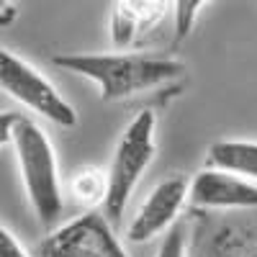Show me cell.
Wrapping results in <instances>:
<instances>
[{"mask_svg": "<svg viewBox=\"0 0 257 257\" xmlns=\"http://www.w3.org/2000/svg\"><path fill=\"white\" fill-rule=\"evenodd\" d=\"M196 219L188 226V257H254L257 231L252 226L216 221L211 213L193 211Z\"/></svg>", "mask_w": 257, "mask_h": 257, "instance_id": "52a82bcc", "label": "cell"}, {"mask_svg": "<svg viewBox=\"0 0 257 257\" xmlns=\"http://www.w3.org/2000/svg\"><path fill=\"white\" fill-rule=\"evenodd\" d=\"M36 257H128L116 229L100 211H85L57 226L39 244Z\"/></svg>", "mask_w": 257, "mask_h": 257, "instance_id": "5b68a950", "label": "cell"}, {"mask_svg": "<svg viewBox=\"0 0 257 257\" xmlns=\"http://www.w3.org/2000/svg\"><path fill=\"white\" fill-rule=\"evenodd\" d=\"M201 8H203L201 0H180V3H173V44L175 47L183 44L190 36Z\"/></svg>", "mask_w": 257, "mask_h": 257, "instance_id": "7c38bea8", "label": "cell"}, {"mask_svg": "<svg viewBox=\"0 0 257 257\" xmlns=\"http://www.w3.org/2000/svg\"><path fill=\"white\" fill-rule=\"evenodd\" d=\"M13 152L18 162L21 183H24L29 206L36 221L52 229L59 224L64 213V190L59 178V162L52 147V139L36 121L21 116L13 132Z\"/></svg>", "mask_w": 257, "mask_h": 257, "instance_id": "7a4b0ae2", "label": "cell"}, {"mask_svg": "<svg viewBox=\"0 0 257 257\" xmlns=\"http://www.w3.org/2000/svg\"><path fill=\"white\" fill-rule=\"evenodd\" d=\"M52 64L95 82L103 103H116L137 93L160 88V85L173 82L185 72V64L180 59L147 52L57 54L52 57Z\"/></svg>", "mask_w": 257, "mask_h": 257, "instance_id": "6da1fadb", "label": "cell"}, {"mask_svg": "<svg viewBox=\"0 0 257 257\" xmlns=\"http://www.w3.org/2000/svg\"><path fill=\"white\" fill-rule=\"evenodd\" d=\"M206 170H219L257 183V142L249 139H219L208 147Z\"/></svg>", "mask_w": 257, "mask_h": 257, "instance_id": "30bf717a", "label": "cell"}, {"mask_svg": "<svg viewBox=\"0 0 257 257\" xmlns=\"http://www.w3.org/2000/svg\"><path fill=\"white\" fill-rule=\"evenodd\" d=\"M0 90H6L13 100L39 113L41 118L52 121L54 126H77L75 105L54 88V82L47 75H41L31 62L6 47H0Z\"/></svg>", "mask_w": 257, "mask_h": 257, "instance_id": "277c9868", "label": "cell"}, {"mask_svg": "<svg viewBox=\"0 0 257 257\" xmlns=\"http://www.w3.org/2000/svg\"><path fill=\"white\" fill-rule=\"evenodd\" d=\"M173 8V3H116L111 11V41L116 49L134 44L139 31H147Z\"/></svg>", "mask_w": 257, "mask_h": 257, "instance_id": "9c48e42d", "label": "cell"}, {"mask_svg": "<svg viewBox=\"0 0 257 257\" xmlns=\"http://www.w3.org/2000/svg\"><path fill=\"white\" fill-rule=\"evenodd\" d=\"M0 257H31L26 252V247L21 244L11 234V229L3 226V224H0Z\"/></svg>", "mask_w": 257, "mask_h": 257, "instance_id": "5bb4252c", "label": "cell"}, {"mask_svg": "<svg viewBox=\"0 0 257 257\" xmlns=\"http://www.w3.org/2000/svg\"><path fill=\"white\" fill-rule=\"evenodd\" d=\"M24 113H16V111H0V147H8L13 144V132H16V123Z\"/></svg>", "mask_w": 257, "mask_h": 257, "instance_id": "9a60e30c", "label": "cell"}, {"mask_svg": "<svg viewBox=\"0 0 257 257\" xmlns=\"http://www.w3.org/2000/svg\"><path fill=\"white\" fill-rule=\"evenodd\" d=\"M188 224L178 221L173 229H170L162 242H160V249L155 257H188Z\"/></svg>", "mask_w": 257, "mask_h": 257, "instance_id": "4fadbf2b", "label": "cell"}, {"mask_svg": "<svg viewBox=\"0 0 257 257\" xmlns=\"http://www.w3.org/2000/svg\"><path fill=\"white\" fill-rule=\"evenodd\" d=\"M16 6L13 3H0V26H8L13 24V18H16Z\"/></svg>", "mask_w": 257, "mask_h": 257, "instance_id": "2e32d148", "label": "cell"}, {"mask_svg": "<svg viewBox=\"0 0 257 257\" xmlns=\"http://www.w3.org/2000/svg\"><path fill=\"white\" fill-rule=\"evenodd\" d=\"M188 193H190V180L185 175H173L157 183L126 229L128 242L144 244L155 237H165L178 224L180 211L188 203Z\"/></svg>", "mask_w": 257, "mask_h": 257, "instance_id": "8992f818", "label": "cell"}, {"mask_svg": "<svg viewBox=\"0 0 257 257\" xmlns=\"http://www.w3.org/2000/svg\"><path fill=\"white\" fill-rule=\"evenodd\" d=\"M155 128H157L155 111L144 108L128 121V126L116 142L111 167H108V196H105V203L100 208V213L108 219L113 229L121 226L128 198L139 185L144 170L155 160V149H157Z\"/></svg>", "mask_w": 257, "mask_h": 257, "instance_id": "3957f363", "label": "cell"}, {"mask_svg": "<svg viewBox=\"0 0 257 257\" xmlns=\"http://www.w3.org/2000/svg\"><path fill=\"white\" fill-rule=\"evenodd\" d=\"M188 203L193 211H203V213L257 211V183L203 167L190 180Z\"/></svg>", "mask_w": 257, "mask_h": 257, "instance_id": "ba28073f", "label": "cell"}, {"mask_svg": "<svg viewBox=\"0 0 257 257\" xmlns=\"http://www.w3.org/2000/svg\"><path fill=\"white\" fill-rule=\"evenodd\" d=\"M70 196L75 198V203L88 211H93L95 206L103 208L105 196H108V173H103L98 167L77 170L70 180Z\"/></svg>", "mask_w": 257, "mask_h": 257, "instance_id": "8fae6325", "label": "cell"}, {"mask_svg": "<svg viewBox=\"0 0 257 257\" xmlns=\"http://www.w3.org/2000/svg\"><path fill=\"white\" fill-rule=\"evenodd\" d=\"M254 257H257V254H254Z\"/></svg>", "mask_w": 257, "mask_h": 257, "instance_id": "e0dca14e", "label": "cell"}]
</instances>
